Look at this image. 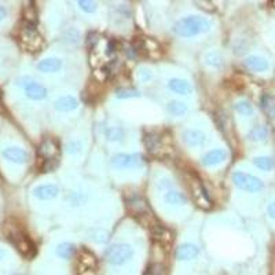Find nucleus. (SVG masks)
<instances>
[{"label":"nucleus","instance_id":"obj_14","mask_svg":"<svg viewBox=\"0 0 275 275\" xmlns=\"http://www.w3.org/2000/svg\"><path fill=\"white\" fill-rule=\"evenodd\" d=\"M182 138H183V142L186 145L190 146V147H198L206 142L205 134L198 130H186Z\"/></svg>","mask_w":275,"mask_h":275},{"label":"nucleus","instance_id":"obj_3","mask_svg":"<svg viewBox=\"0 0 275 275\" xmlns=\"http://www.w3.org/2000/svg\"><path fill=\"white\" fill-rule=\"evenodd\" d=\"M21 45L28 51H39L43 45V39L36 29L35 24L26 22L22 26L20 33Z\"/></svg>","mask_w":275,"mask_h":275},{"label":"nucleus","instance_id":"obj_11","mask_svg":"<svg viewBox=\"0 0 275 275\" xmlns=\"http://www.w3.org/2000/svg\"><path fill=\"white\" fill-rule=\"evenodd\" d=\"M2 154L5 157L6 160L11 161V162H15V164H24L26 161L29 160V154L28 151L21 149V147H17V146H11V147H6L5 150L2 151Z\"/></svg>","mask_w":275,"mask_h":275},{"label":"nucleus","instance_id":"obj_12","mask_svg":"<svg viewBox=\"0 0 275 275\" xmlns=\"http://www.w3.org/2000/svg\"><path fill=\"white\" fill-rule=\"evenodd\" d=\"M198 253H200L198 246L194 245V244H190V242H185V244H182V245L176 248L175 256L178 260L187 261L195 259L198 256Z\"/></svg>","mask_w":275,"mask_h":275},{"label":"nucleus","instance_id":"obj_27","mask_svg":"<svg viewBox=\"0 0 275 275\" xmlns=\"http://www.w3.org/2000/svg\"><path fill=\"white\" fill-rule=\"evenodd\" d=\"M235 112H238L242 116H252L253 115V107L248 100H240L234 105Z\"/></svg>","mask_w":275,"mask_h":275},{"label":"nucleus","instance_id":"obj_7","mask_svg":"<svg viewBox=\"0 0 275 275\" xmlns=\"http://www.w3.org/2000/svg\"><path fill=\"white\" fill-rule=\"evenodd\" d=\"M10 241L15 245V248L20 250L21 255H24L25 257H32L35 256L36 249L33 242L26 237L24 233H21L18 230H14L13 233H10Z\"/></svg>","mask_w":275,"mask_h":275},{"label":"nucleus","instance_id":"obj_23","mask_svg":"<svg viewBox=\"0 0 275 275\" xmlns=\"http://www.w3.org/2000/svg\"><path fill=\"white\" fill-rule=\"evenodd\" d=\"M253 164L256 165V168H259L261 171H271L274 168V160L271 157L267 155H260V157H255L253 158Z\"/></svg>","mask_w":275,"mask_h":275},{"label":"nucleus","instance_id":"obj_31","mask_svg":"<svg viewBox=\"0 0 275 275\" xmlns=\"http://www.w3.org/2000/svg\"><path fill=\"white\" fill-rule=\"evenodd\" d=\"M68 153H77V151L80 150V145L77 143V142H70L68 143Z\"/></svg>","mask_w":275,"mask_h":275},{"label":"nucleus","instance_id":"obj_20","mask_svg":"<svg viewBox=\"0 0 275 275\" xmlns=\"http://www.w3.org/2000/svg\"><path fill=\"white\" fill-rule=\"evenodd\" d=\"M164 200L167 204H171V205H183L186 204V195L183 193H180V191L176 190H170L167 191L164 195Z\"/></svg>","mask_w":275,"mask_h":275},{"label":"nucleus","instance_id":"obj_5","mask_svg":"<svg viewBox=\"0 0 275 275\" xmlns=\"http://www.w3.org/2000/svg\"><path fill=\"white\" fill-rule=\"evenodd\" d=\"M233 182L238 189L248 191V193H257L264 187V183L261 182V179L245 174V172H240V171L233 174Z\"/></svg>","mask_w":275,"mask_h":275},{"label":"nucleus","instance_id":"obj_18","mask_svg":"<svg viewBox=\"0 0 275 275\" xmlns=\"http://www.w3.org/2000/svg\"><path fill=\"white\" fill-rule=\"evenodd\" d=\"M62 68V61L60 58H44L37 64V69L43 73H55Z\"/></svg>","mask_w":275,"mask_h":275},{"label":"nucleus","instance_id":"obj_13","mask_svg":"<svg viewBox=\"0 0 275 275\" xmlns=\"http://www.w3.org/2000/svg\"><path fill=\"white\" fill-rule=\"evenodd\" d=\"M60 194V187L57 185H40L33 189V195L41 201L54 200Z\"/></svg>","mask_w":275,"mask_h":275},{"label":"nucleus","instance_id":"obj_4","mask_svg":"<svg viewBox=\"0 0 275 275\" xmlns=\"http://www.w3.org/2000/svg\"><path fill=\"white\" fill-rule=\"evenodd\" d=\"M134 250L128 244H113L105 252L106 261L113 265H121L132 257Z\"/></svg>","mask_w":275,"mask_h":275},{"label":"nucleus","instance_id":"obj_15","mask_svg":"<svg viewBox=\"0 0 275 275\" xmlns=\"http://www.w3.org/2000/svg\"><path fill=\"white\" fill-rule=\"evenodd\" d=\"M168 87L172 92L179 94V95H189L194 90L190 81L185 80V79H171Z\"/></svg>","mask_w":275,"mask_h":275},{"label":"nucleus","instance_id":"obj_17","mask_svg":"<svg viewBox=\"0 0 275 275\" xmlns=\"http://www.w3.org/2000/svg\"><path fill=\"white\" fill-rule=\"evenodd\" d=\"M245 65L249 68L250 70L253 72H267L268 68H270V64L268 61L263 58V57H259V55H249L245 60Z\"/></svg>","mask_w":275,"mask_h":275},{"label":"nucleus","instance_id":"obj_6","mask_svg":"<svg viewBox=\"0 0 275 275\" xmlns=\"http://www.w3.org/2000/svg\"><path fill=\"white\" fill-rule=\"evenodd\" d=\"M146 160L140 153H135V154H116L112 158V165L116 170H124V168H138L145 165Z\"/></svg>","mask_w":275,"mask_h":275},{"label":"nucleus","instance_id":"obj_8","mask_svg":"<svg viewBox=\"0 0 275 275\" xmlns=\"http://www.w3.org/2000/svg\"><path fill=\"white\" fill-rule=\"evenodd\" d=\"M190 189L193 198L197 202V205L202 208V209H209L210 208V198L208 193H206L205 187L201 183V180L197 176H193L190 180Z\"/></svg>","mask_w":275,"mask_h":275},{"label":"nucleus","instance_id":"obj_24","mask_svg":"<svg viewBox=\"0 0 275 275\" xmlns=\"http://www.w3.org/2000/svg\"><path fill=\"white\" fill-rule=\"evenodd\" d=\"M261 107L271 119H275V99L270 95H264L261 98Z\"/></svg>","mask_w":275,"mask_h":275},{"label":"nucleus","instance_id":"obj_30","mask_svg":"<svg viewBox=\"0 0 275 275\" xmlns=\"http://www.w3.org/2000/svg\"><path fill=\"white\" fill-rule=\"evenodd\" d=\"M107 138L109 140H120L123 138V131L119 127H113L107 131Z\"/></svg>","mask_w":275,"mask_h":275},{"label":"nucleus","instance_id":"obj_36","mask_svg":"<svg viewBox=\"0 0 275 275\" xmlns=\"http://www.w3.org/2000/svg\"><path fill=\"white\" fill-rule=\"evenodd\" d=\"M13 275H18V274H13Z\"/></svg>","mask_w":275,"mask_h":275},{"label":"nucleus","instance_id":"obj_16","mask_svg":"<svg viewBox=\"0 0 275 275\" xmlns=\"http://www.w3.org/2000/svg\"><path fill=\"white\" fill-rule=\"evenodd\" d=\"M227 158V153L223 149H215V150L208 151L202 157V164L205 167H215V165L222 164Z\"/></svg>","mask_w":275,"mask_h":275},{"label":"nucleus","instance_id":"obj_32","mask_svg":"<svg viewBox=\"0 0 275 275\" xmlns=\"http://www.w3.org/2000/svg\"><path fill=\"white\" fill-rule=\"evenodd\" d=\"M267 213H268V216H270L271 219L275 220V202L268 204V206H267Z\"/></svg>","mask_w":275,"mask_h":275},{"label":"nucleus","instance_id":"obj_34","mask_svg":"<svg viewBox=\"0 0 275 275\" xmlns=\"http://www.w3.org/2000/svg\"><path fill=\"white\" fill-rule=\"evenodd\" d=\"M6 256H7V252H6L3 248H0V260H2V259H5Z\"/></svg>","mask_w":275,"mask_h":275},{"label":"nucleus","instance_id":"obj_33","mask_svg":"<svg viewBox=\"0 0 275 275\" xmlns=\"http://www.w3.org/2000/svg\"><path fill=\"white\" fill-rule=\"evenodd\" d=\"M6 17H7V9H6L5 6L0 5V21L5 20Z\"/></svg>","mask_w":275,"mask_h":275},{"label":"nucleus","instance_id":"obj_10","mask_svg":"<svg viewBox=\"0 0 275 275\" xmlns=\"http://www.w3.org/2000/svg\"><path fill=\"white\" fill-rule=\"evenodd\" d=\"M22 83L21 85L24 87V90H25L26 96L32 100H41L44 99L45 96H47V90H45L44 87L39 83H36L35 80H32L29 77H24L22 79Z\"/></svg>","mask_w":275,"mask_h":275},{"label":"nucleus","instance_id":"obj_2","mask_svg":"<svg viewBox=\"0 0 275 275\" xmlns=\"http://www.w3.org/2000/svg\"><path fill=\"white\" fill-rule=\"evenodd\" d=\"M58 157H60V145L51 138L45 139L39 147L41 172H52L58 164Z\"/></svg>","mask_w":275,"mask_h":275},{"label":"nucleus","instance_id":"obj_19","mask_svg":"<svg viewBox=\"0 0 275 275\" xmlns=\"http://www.w3.org/2000/svg\"><path fill=\"white\" fill-rule=\"evenodd\" d=\"M54 106L55 109L60 110V112H70V110H75L79 106V102H77L75 96L66 95L61 96V98L55 100Z\"/></svg>","mask_w":275,"mask_h":275},{"label":"nucleus","instance_id":"obj_28","mask_svg":"<svg viewBox=\"0 0 275 275\" xmlns=\"http://www.w3.org/2000/svg\"><path fill=\"white\" fill-rule=\"evenodd\" d=\"M116 95H117V98H120V99H128V98H139L140 94L136 90L125 88V90H117Z\"/></svg>","mask_w":275,"mask_h":275},{"label":"nucleus","instance_id":"obj_1","mask_svg":"<svg viewBox=\"0 0 275 275\" xmlns=\"http://www.w3.org/2000/svg\"><path fill=\"white\" fill-rule=\"evenodd\" d=\"M210 29L209 21L200 15H189L174 25V32L180 37H194Z\"/></svg>","mask_w":275,"mask_h":275},{"label":"nucleus","instance_id":"obj_26","mask_svg":"<svg viewBox=\"0 0 275 275\" xmlns=\"http://www.w3.org/2000/svg\"><path fill=\"white\" fill-rule=\"evenodd\" d=\"M267 135H268L267 128L263 127V125H257V127H255L253 130L250 131L249 139L253 140V142H261V140H264L267 138Z\"/></svg>","mask_w":275,"mask_h":275},{"label":"nucleus","instance_id":"obj_35","mask_svg":"<svg viewBox=\"0 0 275 275\" xmlns=\"http://www.w3.org/2000/svg\"><path fill=\"white\" fill-rule=\"evenodd\" d=\"M147 275H157V274H153V272H150V274H147Z\"/></svg>","mask_w":275,"mask_h":275},{"label":"nucleus","instance_id":"obj_21","mask_svg":"<svg viewBox=\"0 0 275 275\" xmlns=\"http://www.w3.org/2000/svg\"><path fill=\"white\" fill-rule=\"evenodd\" d=\"M76 253V246L72 242H62L57 248V255L64 260H69Z\"/></svg>","mask_w":275,"mask_h":275},{"label":"nucleus","instance_id":"obj_29","mask_svg":"<svg viewBox=\"0 0 275 275\" xmlns=\"http://www.w3.org/2000/svg\"><path fill=\"white\" fill-rule=\"evenodd\" d=\"M77 5L81 10H84L85 13H94L96 10V3L95 2H88V0H80L77 2Z\"/></svg>","mask_w":275,"mask_h":275},{"label":"nucleus","instance_id":"obj_22","mask_svg":"<svg viewBox=\"0 0 275 275\" xmlns=\"http://www.w3.org/2000/svg\"><path fill=\"white\" fill-rule=\"evenodd\" d=\"M167 110L172 116L179 117V116H183L187 113V105L183 103V102H180V100H171L168 106H167Z\"/></svg>","mask_w":275,"mask_h":275},{"label":"nucleus","instance_id":"obj_25","mask_svg":"<svg viewBox=\"0 0 275 275\" xmlns=\"http://www.w3.org/2000/svg\"><path fill=\"white\" fill-rule=\"evenodd\" d=\"M205 64L208 66H212V68H216V69H219L223 65V58H222V55L219 52H216V51H212V52H208L205 55Z\"/></svg>","mask_w":275,"mask_h":275},{"label":"nucleus","instance_id":"obj_9","mask_svg":"<svg viewBox=\"0 0 275 275\" xmlns=\"http://www.w3.org/2000/svg\"><path fill=\"white\" fill-rule=\"evenodd\" d=\"M145 145L147 147V150L150 151L153 155H157V157H167L168 151L172 150L171 146H168L164 142V138L158 135V134H149L146 136Z\"/></svg>","mask_w":275,"mask_h":275}]
</instances>
